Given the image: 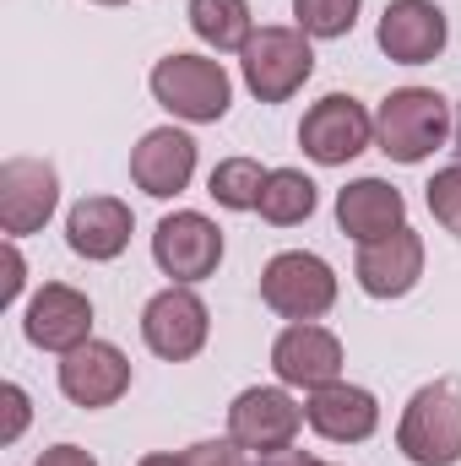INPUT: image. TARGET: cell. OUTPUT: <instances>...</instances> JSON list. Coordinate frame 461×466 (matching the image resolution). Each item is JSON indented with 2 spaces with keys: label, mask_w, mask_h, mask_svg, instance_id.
<instances>
[{
  "label": "cell",
  "mask_w": 461,
  "mask_h": 466,
  "mask_svg": "<svg viewBox=\"0 0 461 466\" xmlns=\"http://www.w3.org/2000/svg\"><path fill=\"white\" fill-rule=\"evenodd\" d=\"M130 228H136V218H130V207L119 196H82L66 212V244H71V255L98 260V266L125 255Z\"/></svg>",
  "instance_id": "obj_18"
},
{
  "label": "cell",
  "mask_w": 461,
  "mask_h": 466,
  "mask_svg": "<svg viewBox=\"0 0 461 466\" xmlns=\"http://www.w3.org/2000/svg\"><path fill=\"white\" fill-rule=\"evenodd\" d=\"M315 456H304V451H277V456H255V466H310Z\"/></svg>",
  "instance_id": "obj_29"
},
{
  "label": "cell",
  "mask_w": 461,
  "mask_h": 466,
  "mask_svg": "<svg viewBox=\"0 0 461 466\" xmlns=\"http://www.w3.org/2000/svg\"><path fill=\"white\" fill-rule=\"evenodd\" d=\"M271 374L293 390H321L343 380V342L337 331L315 326V320H293L277 342H271Z\"/></svg>",
  "instance_id": "obj_13"
},
{
  "label": "cell",
  "mask_w": 461,
  "mask_h": 466,
  "mask_svg": "<svg viewBox=\"0 0 461 466\" xmlns=\"http://www.w3.org/2000/svg\"><path fill=\"white\" fill-rule=\"evenodd\" d=\"M0 401H5L0 445H16V440H22V429H27V418H33V401H27V390H22L16 380H5V385H0Z\"/></svg>",
  "instance_id": "obj_25"
},
{
  "label": "cell",
  "mask_w": 461,
  "mask_h": 466,
  "mask_svg": "<svg viewBox=\"0 0 461 466\" xmlns=\"http://www.w3.org/2000/svg\"><path fill=\"white\" fill-rule=\"evenodd\" d=\"M93 5H130V0H93Z\"/></svg>",
  "instance_id": "obj_31"
},
{
  "label": "cell",
  "mask_w": 461,
  "mask_h": 466,
  "mask_svg": "<svg viewBox=\"0 0 461 466\" xmlns=\"http://www.w3.org/2000/svg\"><path fill=\"white\" fill-rule=\"evenodd\" d=\"M353 277L369 299H407L424 277V238L413 228H396L385 238H374V244H358Z\"/></svg>",
  "instance_id": "obj_16"
},
{
  "label": "cell",
  "mask_w": 461,
  "mask_h": 466,
  "mask_svg": "<svg viewBox=\"0 0 461 466\" xmlns=\"http://www.w3.org/2000/svg\"><path fill=\"white\" fill-rule=\"evenodd\" d=\"M337 228L358 244H374L385 233L407 228V196L385 179H353L347 190H337Z\"/></svg>",
  "instance_id": "obj_19"
},
{
  "label": "cell",
  "mask_w": 461,
  "mask_h": 466,
  "mask_svg": "<svg viewBox=\"0 0 461 466\" xmlns=\"http://www.w3.org/2000/svg\"><path fill=\"white\" fill-rule=\"evenodd\" d=\"M185 456V466H244V445L239 440H196L190 451H179Z\"/></svg>",
  "instance_id": "obj_26"
},
{
  "label": "cell",
  "mask_w": 461,
  "mask_h": 466,
  "mask_svg": "<svg viewBox=\"0 0 461 466\" xmlns=\"http://www.w3.org/2000/svg\"><path fill=\"white\" fill-rule=\"evenodd\" d=\"M60 390H66L71 407H87V412L115 407L119 396L130 390V358L115 342L93 337V342H82L77 352L60 358Z\"/></svg>",
  "instance_id": "obj_15"
},
{
  "label": "cell",
  "mask_w": 461,
  "mask_h": 466,
  "mask_svg": "<svg viewBox=\"0 0 461 466\" xmlns=\"http://www.w3.org/2000/svg\"><path fill=\"white\" fill-rule=\"evenodd\" d=\"M456 152H461V115H456Z\"/></svg>",
  "instance_id": "obj_32"
},
{
  "label": "cell",
  "mask_w": 461,
  "mask_h": 466,
  "mask_svg": "<svg viewBox=\"0 0 461 466\" xmlns=\"http://www.w3.org/2000/svg\"><path fill=\"white\" fill-rule=\"evenodd\" d=\"M299 429H304V407L282 385H250V390L233 396L229 407V440H239L250 456L293 451Z\"/></svg>",
  "instance_id": "obj_8"
},
{
  "label": "cell",
  "mask_w": 461,
  "mask_h": 466,
  "mask_svg": "<svg viewBox=\"0 0 461 466\" xmlns=\"http://www.w3.org/2000/svg\"><path fill=\"white\" fill-rule=\"evenodd\" d=\"M22 337L38 352H77L82 342H93V299L71 282H44L33 299H27V315H22Z\"/></svg>",
  "instance_id": "obj_11"
},
{
  "label": "cell",
  "mask_w": 461,
  "mask_h": 466,
  "mask_svg": "<svg viewBox=\"0 0 461 466\" xmlns=\"http://www.w3.org/2000/svg\"><path fill=\"white\" fill-rule=\"evenodd\" d=\"M446 38H451V22H446V11L435 0H391L380 11V27H374L380 55L396 60V66H429V60H440Z\"/></svg>",
  "instance_id": "obj_12"
},
{
  "label": "cell",
  "mask_w": 461,
  "mask_h": 466,
  "mask_svg": "<svg viewBox=\"0 0 461 466\" xmlns=\"http://www.w3.org/2000/svg\"><path fill=\"white\" fill-rule=\"evenodd\" d=\"M304 423H310L321 440H332V445H364V440L380 429V401H374V390L337 380V385L310 390Z\"/></svg>",
  "instance_id": "obj_17"
},
{
  "label": "cell",
  "mask_w": 461,
  "mask_h": 466,
  "mask_svg": "<svg viewBox=\"0 0 461 466\" xmlns=\"http://www.w3.org/2000/svg\"><path fill=\"white\" fill-rule=\"evenodd\" d=\"M310 466H332V461H310Z\"/></svg>",
  "instance_id": "obj_33"
},
{
  "label": "cell",
  "mask_w": 461,
  "mask_h": 466,
  "mask_svg": "<svg viewBox=\"0 0 461 466\" xmlns=\"http://www.w3.org/2000/svg\"><path fill=\"white\" fill-rule=\"evenodd\" d=\"M152 260L179 288H196L223 266V228L207 212H169L152 228Z\"/></svg>",
  "instance_id": "obj_7"
},
{
  "label": "cell",
  "mask_w": 461,
  "mask_h": 466,
  "mask_svg": "<svg viewBox=\"0 0 461 466\" xmlns=\"http://www.w3.org/2000/svg\"><path fill=\"white\" fill-rule=\"evenodd\" d=\"M190 16V33L207 44V49H244L255 38V16H250V0H190L185 5Z\"/></svg>",
  "instance_id": "obj_20"
},
{
  "label": "cell",
  "mask_w": 461,
  "mask_h": 466,
  "mask_svg": "<svg viewBox=\"0 0 461 466\" xmlns=\"http://www.w3.org/2000/svg\"><path fill=\"white\" fill-rule=\"evenodd\" d=\"M358 11H364V0H293L299 33H310V38H347Z\"/></svg>",
  "instance_id": "obj_23"
},
{
  "label": "cell",
  "mask_w": 461,
  "mask_h": 466,
  "mask_svg": "<svg viewBox=\"0 0 461 466\" xmlns=\"http://www.w3.org/2000/svg\"><path fill=\"white\" fill-rule=\"evenodd\" d=\"M136 466H185V456H174V451H147Z\"/></svg>",
  "instance_id": "obj_30"
},
{
  "label": "cell",
  "mask_w": 461,
  "mask_h": 466,
  "mask_svg": "<svg viewBox=\"0 0 461 466\" xmlns=\"http://www.w3.org/2000/svg\"><path fill=\"white\" fill-rule=\"evenodd\" d=\"M207 337H212V309L201 304V293L196 288H163V293H152L147 299V309H141V342L158 352L163 363H190L196 352L207 348Z\"/></svg>",
  "instance_id": "obj_6"
},
{
  "label": "cell",
  "mask_w": 461,
  "mask_h": 466,
  "mask_svg": "<svg viewBox=\"0 0 461 466\" xmlns=\"http://www.w3.org/2000/svg\"><path fill=\"white\" fill-rule=\"evenodd\" d=\"M261 304L282 320H321L337 304V271L315 249H282L261 271Z\"/></svg>",
  "instance_id": "obj_5"
},
{
  "label": "cell",
  "mask_w": 461,
  "mask_h": 466,
  "mask_svg": "<svg viewBox=\"0 0 461 466\" xmlns=\"http://www.w3.org/2000/svg\"><path fill=\"white\" fill-rule=\"evenodd\" d=\"M266 174L255 157H223L212 174H207V196L223 207V212H255L261 207V190H266Z\"/></svg>",
  "instance_id": "obj_22"
},
{
  "label": "cell",
  "mask_w": 461,
  "mask_h": 466,
  "mask_svg": "<svg viewBox=\"0 0 461 466\" xmlns=\"http://www.w3.org/2000/svg\"><path fill=\"white\" fill-rule=\"evenodd\" d=\"M22 282H27V266H22V249H16V238H5V282H0V309H11V304H16V293H22Z\"/></svg>",
  "instance_id": "obj_27"
},
{
  "label": "cell",
  "mask_w": 461,
  "mask_h": 466,
  "mask_svg": "<svg viewBox=\"0 0 461 466\" xmlns=\"http://www.w3.org/2000/svg\"><path fill=\"white\" fill-rule=\"evenodd\" d=\"M424 201H429V212H435V218L461 238V163L440 168V174L424 185Z\"/></svg>",
  "instance_id": "obj_24"
},
{
  "label": "cell",
  "mask_w": 461,
  "mask_h": 466,
  "mask_svg": "<svg viewBox=\"0 0 461 466\" xmlns=\"http://www.w3.org/2000/svg\"><path fill=\"white\" fill-rule=\"evenodd\" d=\"M369 141H374V119H369V109H364L353 93H326V98L304 115V125H299V147H304V157H315L321 168L353 163Z\"/></svg>",
  "instance_id": "obj_9"
},
{
  "label": "cell",
  "mask_w": 461,
  "mask_h": 466,
  "mask_svg": "<svg viewBox=\"0 0 461 466\" xmlns=\"http://www.w3.org/2000/svg\"><path fill=\"white\" fill-rule=\"evenodd\" d=\"M239 66H244V87L261 104H288L315 76V49H310V33L299 27H261L239 49Z\"/></svg>",
  "instance_id": "obj_4"
},
{
  "label": "cell",
  "mask_w": 461,
  "mask_h": 466,
  "mask_svg": "<svg viewBox=\"0 0 461 466\" xmlns=\"http://www.w3.org/2000/svg\"><path fill=\"white\" fill-rule=\"evenodd\" d=\"M396 451L413 466H456L461 461V385L429 380L413 390L396 423Z\"/></svg>",
  "instance_id": "obj_2"
},
{
  "label": "cell",
  "mask_w": 461,
  "mask_h": 466,
  "mask_svg": "<svg viewBox=\"0 0 461 466\" xmlns=\"http://www.w3.org/2000/svg\"><path fill=\"white\" fill-rule=\"evenodd\" d=\"M152 98L185 125H218L233 104V82L212 55H163L147 76Z\"/></svg>",
  "instance_id": "obj_3"
},
{
  "label": "cell",
  "mask_w": 461,
  "mask_h": 466,
  "mask_svg": "<svg viewBox=\"0 0 461 466\" xmlns=\"http://www.w3.org/2000/svg\"><path fill=\"white\" fill-rule=\"evenodd\" d=\"M130 179L136 190H147L152 201H174L179 190H190L196 179V136L179 125H158L136 141L130 152Z\"/></svg>",
  "instance_id": "obj_14"
},
{
  "label": "cell",
  "mask_w": 461,
  "mask_h": 466,
  "mask_svg": "<svg viewBox=\"0 0 461 466\" xmlns=\"http://www.w3.org/2000/svg\"><path fill=\"white\" fill-rule=\"evenodd\" d=\"M33 466H98V461H93V451H82V445H49Z\"/></svg>",
  "instance_id": "obj_28"
},
{
  "label": "cell",
  "mask_w": 461,
  "mask_h": 466,
  "mask_svg": "<svg viewBox=\"0 0 461 466\" xmlns=\"http://www.w3.org/2000/svg\"><path fill=\"white\" fill-rule=\"evenodd\" d=\"M315 179L304 174V168H271L266 174V190H261V223H271V228H293V223H310V212H315Z\"/></svg>",
  "instance_id": "obj_21"
},
{
  "label": "cell",
  "mask_w": 461,
  "mask_h": 466,
  "mask_svg": "<svg viewBox=\"0 0 461 466\" xmlns=\"http://www.w3.org/2000/svg\"><path fill=\"white\" fill-rule=\"evenodd\" d=\"M446 136H456V119H451V104L435 87H396L374 109V147L391 163L413 168V163L435 157L446 147Z\"/></svg>",
  "instance_id": "obj_1"
},
{
  "label": "cell",
  "mask_w": 461,
  "mask_h": 466,
  "mask_svg": "<svg viewBox=\"0 0 461 466\" xmlns=\"http://www.w3.org/2000/svg\"><path fill=\"white\" fill-rule=\"evenodd\" d=\"M60 207V174L44 157H5L0 163V228L5 238L38 233Z\"/></svg>",
  "instance_id": "obj_10"
}]
</instances>
